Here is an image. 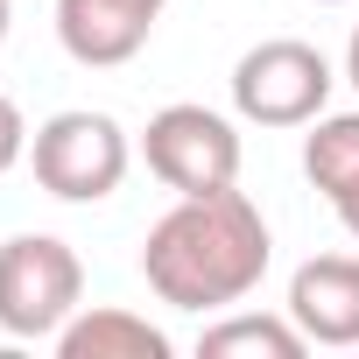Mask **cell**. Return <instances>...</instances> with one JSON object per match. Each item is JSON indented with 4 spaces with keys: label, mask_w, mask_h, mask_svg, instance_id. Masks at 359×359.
Instances as JSON below:
<instances>
[{
    "label": "cell",
    "mask_w": 359,
    "mask_h": 359,
    "mask_svg": "<svg viewBox=\"0 0 359 359\" xmlns=\"http://www.w3.org/2000/svg\"><path fill=\"white\" fill-rule=\"evenodd\" d=\"M275 261V240H268V219L254 212V198L233 184V191H212V198H176L148 240H141V275L148 289L169 303V310H233L261 289Z\"/></svg>",
    "instance_id": "obj_1"
},
{
    "label": "cell",
    "mask_w": 359,
    "mask_h": 359,
    "mask_svg": "<svg viewBox=\"0 0 359 359\" xmlns=\"http://www.w3.org/2000/svg\"><path fill=\"white\" fill-rule=\"evenodd\" d=\"M345 78H352V92H359V29H352V43H345Z\"/></svg>",
    "instance_id": "obj_13"
},
{
    "label": "cell",
    "mask_w": 359,
    "mask_h": 359,
    "mask_svg": "<svg viewBox=\"0 0 359 359\" xmlns=\"http://www.w3.org/2000/svg\"><path fill=\"white\" fill-rule=\"evenodd\" d=\"M282 310L296 317V331L310 345H331V352L359 345V254H317V261H303L289 275V303Z\"/></svg>",
    "instance_id": "obj_7"
},
{
    "label": "cell",
    "mask_w": 359,
    "mask_h": 359,
    "mask_svg": "<svg viewBox=\"0 0 359 359\" xmlns=\"http://www.w3.org/2000/svg\"><path fill=\"white\" fill-rule=\"evenodd\" d=\"M317 8H345V0H317Z\"/></svg>",
    "instance_id": "obj_15"
},
{
    "label": "cell",
    "mask_w": 359,
    "mask_h": 359,
    "mask_svg": "<svg viewBox=\"0 0 359 359\" xmlns=\"http://www.w3.org/2000/svg\"><path fill=\"white\" fill-rule=\"evenodd\" d=\"M64 359H169V331H155L148 317L120 310V303H99V310H78L57 338H50Z\"/></svg>",
    "instance_id": "obj_8"
},
{
    "label": "cell",
    "mask_w": 359,
    "mask_h": 359,
    "mask_svg": "<svg viewBox=\"0 0 359 359\" xmlns=\"http://www.w3.org/2000/svg\"><path fill=\"white\" fill-rule=\"evenodd\" d=\"M29 162H36V184L64 205H99L127 184V127L113 113H92V106H64L50 113L36 134H29Z\"/></svg>",
    "instance_id": "obj_2"
},
{
    "label": "cell",
    "mask_w": 359,
    "mask_h": 359,
    "mask_svg": "<svg viewBox=\"0 0 359 359\" xmlns=\"http://www.w3.org/2000/svg\"><path fill=\"white\" fill-rule=\"evenodd\" d=\"M198 352L205 359H303L310 352V338L296 331V317L282 310V317H254V310H226L219 324H205L198 331Z\"/></svg>",
    "instance_id": "obj_9"
},
{
    "label": "cell",
    "mask_w": 359,
    "mask_h": 359,
    "mask_svg": "<svg viewBox=\"0 0 359 359\" xmlns=\"http://www.w3.org/2000/svg\"><path fill=\"white\" fill-rule=\"evenodd\" d=\"M303 176L324 198H338V191L359 184V113H317L310 120V134H303Z\"/></svg>",
    "instance_id": "obj_10"
},
{
    "label": "cell",
    "mask_w": 359,
    "mask_h": 359,
    "mask_svg": "<svg viewBox=\"0 0 359 359\" xmlns=\"http://www.w3.org/2000/svg\"><path fill=\"white\" fill-rule=\"evenodd\" d=\"M331 64L317 43L296 36H268L233 64V113L254 127H310L331 106Z\"/></svg>",
    "instance_id": "obj_5"
},
{
    "label": "cell",
    "mask_w": 359,
    "mask_h": 359,
    "mask_svg": "<svg viewBox=\"0 0 359 359\" xmlns=\"http://www.w3.org/2000/svg\"><path fill=\"white\" fill-rule=\"evenodd\" d=\"M8 22H15V8H8V0H0V43H8Z\"/></svg>",
    "instance_id": "obj_14"
},
{
    "label": "cell",
    "mask_w": 359,
    "mask_h": 359,
    "mask_svg": "<svg viewBox=\"0 0 359 359\" xmlns=\"http://www.w3.org/2000/svg\"><path fill=\"white\" fill-rule=\"evenodd\" d=\"M141 162L155 184H169L176 198H212L240 184V127L212 106H162L141 127Z\"/></svg>",
    "instance_id": "obj_4"
},
{
    "label": "cell",
    "mask_w": 359,
    "mask_h": 359,
    "mask_svg": "<svg viewBox=\"0 0 359 359\" xmlns=\"http://www.w3.org/2000/svg\"><path fill=\"white\" fill-rule=\"evenodd\" d=\"M22 155H29V120H22V106L8 92H0V176H8Z\"/></svg>",
    "instance_id": "obj_11"
},
{
    "label": "cell",
    "mask_w": 359,
    "mask_h": 359,
    "mask_svg": "<svg viewBox=\"0 0 359 359\" xmlns=\"http://www.w3.org/2000/svg\"><path fill=\"white\" fill-rule=\"evenodd\" d=\"M85 310V261L57 233L0 240V331L8 338H57Z\"/></svg>",
    "instance_id": "obj_3"
},
{
    "label": "cell",
    "mask_w": 359,
    "mask_h": 359,
    "mask_svg": "<svg viewBox=\"0 0 359 359\" xmlns=\"http://www.w3.org/2000/svg\"><path fill=\"white\" fill-rule=\"evenodd\" d=\"M169 0H57V43L71 64L85 71H113V64H134L141 43L155 36Z\"/></svg>",
    "instance_id": "obj_6"
},
{
    "label": "cell",
    "mask_w": 359,
    "mask_h": 359,
    "mask_svg": "<svg viewBox=\"0 0 359 359\" xmlns=\"http://www.w3.org/2000/svg\"><path fill=\"white\" fill-rule=\"evenodd\" d=\"M331 212H338V226L359 240V184H352V191H338V198H331Z\"/></svg>",
    "instance_id": "obj_12"
}]
</instances>
